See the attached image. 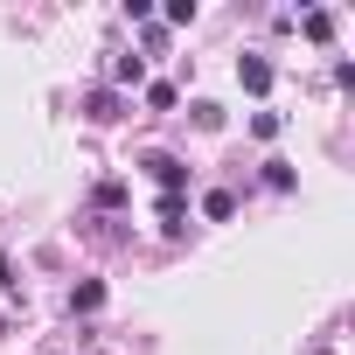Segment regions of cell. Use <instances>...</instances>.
<instances>
[{
    "instance_id": "1",
    "label": "cell",
    "mask_w": 355,
    "mask_h": 355,
    "mask_svg": "<svg viewBox=\"0 0 355 355\" xmlns=\"http://www.w3.org/2000/svg\"><path fill=\"white\" fill-rule=\"evenodd\" d=\"M139 167L160 182V196H182V189H189V160H174V153H146Z\"/></svg>"
},
{
    "instance_id": "2",
    "label": "cell",
    "mask_w": 355,
    "mask_h": 355,
    "mask_svg": "<svg viewBox=\"0 0 355 355\" xmlns=\"http://www.w3.org/2000/svg\"><path fill=\"white\" fill-rule=\"evenodd\" d=\"M84 119H91V125H112V119H125V98H119V91H91V98H84Z\"/></svg>"
},
{
    "instance_id": "3",
    "label": "cell",
    "mask_w": 355,
    "mask_h": 355,
    "mask_svg": "<svg viewBox=\"0 0 355 355\" xmlns=\"http://www.w3.org/2000/svg\"><path fill=\"white\" fill-rule=\"evenodd\" d=\"M237 84L265 98V91H272V63H265V56H237Z\"/></svg>"
},
{
    "instance_id": "4",
    "label": "cell",
    "mask_w": 355,
    "mask_h": 355,
    "mask_svg": "<svg viewBox=\"0 0 355 355\" xmlns=\"http://www.w3.org/2000/svg\"><path fill=\"white\" fill-rule=\"evenodd\" d=\"M112 84H119V91L146 84V63H139V56H112Z\"/></svg>"
},
{
    "instance_id": "5",
    "label": "cell",
    "mask_w": 355,
    "mask_h": 355,
    "mask_svg": "<svg viewBox=\"0 0 355 355\" xmlns=\"http://www.w3.org/2000/svg\"><path fill=\"white\" fill-rule=\"evenodd\" d=\"M98 306H105V286H98V279H84V286L70 293V313H98Z\"/></svg>"
},
{
    "instance_id": "6",
    "label": "cell",
    "mask_w": 355,
    "mask_h": 355,
    "mask_svg": "<svg viewBox=\"0 0 355 355\" xmlns=\"http://www.w3.org/2000/svg\"><path fill=\"white\" fill-rule=\"evenodd\" d=\"M202 209L223 223V216H237V196H230V189H209V202H202Z\"/></svg>"
},
{
    "instance_id": "7",
    "label": "cell",
    "mask_w": 355,
    "mask_h": 355,
    "mask_svg": "<svg viewBox=\"0 0 355 355\" xmlns=\"http://www.w3.org/2000/svg\"><path fill=\"white\" fill-rule=\"evenodd\" d=\"M300 28H306V42H327V35H334V15H306Z\"/></svg>"
},
{
    "instance_id": "8",
    "label": "cell",
    "mask_w": 355,
    "mask_h": 355,
    "mask_svg": "<svg viewBox=\"0 0 355 355\" xmlns=\"http://www.w3.org/2000/svg\"><path fill=\"white\" fill-rule=\"evenodd\" d=\"M265 189H293V167L286 160H265Z\"/></svg>"
},
{
    "instance_id": "9",
    "label": "cell",
    "mask_w": 355,
    "mask_h": 355,
    "mask_svg": "<svg viewBox=\"0 0 355 355\" xmlns=\"http://www.w3.org/2000/svg\"><path fill=\"white\" fill-rule=\"evenodd\" d=\"M146 105L153 112H174V84H146Z\"/></svg>"
},
{
    "instance_id": "10",
    "label": "cell",
    "mask_w": 355,
    "mask_h": 355,
    "mask_svg": "<svg viewBox=\"0 0 355 355\" xmlns=\"http://www.w3.org/2000/svg\"><path fill=\"white\" fill-rule=\"evenodd\" d=\"M125 202V182H98V209H119Z\"/></svg>"
},
{
    "instance_id": "11",
    "label": "cell",
    "mask_w": 355,
    "mask_h": 355,
    "mask_svg": "<svg viewBox=\"0 0 355 355\" xmlns=\"http://www.w3.org/2000/svg\"><path fill=\"white\" fill-rule=\"evenodd\" d=\"M21 279H15V265H8V251H0V293H15Z\"/></svg>"
}]
</instances>
